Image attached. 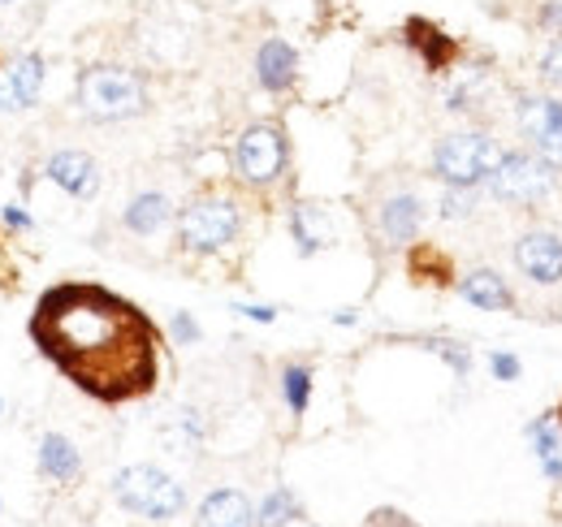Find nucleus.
I'll return each mask as SVG.
<instances>
[{
    "label": "nucleus",
    "mask_w": 562,
    "mask_h": 527,
    "mask_svg": "<svg viewBox=\"0 0 562 527\" xmlns=\"http://www.w3.org/2000/svg\"><path fill=\"white\" fill-rule=\"evenodd\" d=\"M26 333L78 394L104 406L139 402L160 385L165 337L139 303L109 285L61 281L44 290Z\"/></svg>",
    "instance_id": "f257e3e1"
},
{
    "label": "nucleus",
    "mask_w": 562,
    "mask_h": 527,
    "mask_svg": "<svg viewBox=\"0 0 562 527\" xmlns=\"http://www.w3.org/2000/svg\"><path fill=\"white\" fill-rule=\"evenodd\" d=\"M243 234V199L234 191L209 187L178 208V251L209 260L238 243Z\"/></svg>",
    "instance_id": "f03ea898"
},
{
    "label": "nucleus",
    "mask_w": 562,
    "mask_h": 527,
    "mask_svg": "<svg viewBox=\"0 0 562 527\" xmlns=\"http://www.w3.org/2000/svg\"><path fill=\"white\" fill-rule=\"evenodd\" d=\"M74 104L87 122L113 126V122H131L143 117L151 96H147V78L131 66H87L78 69L74 82Z\"/></svg>",
    "instance_id": "7ed1b4c3"
},
{
    "label": "nucleus",
    "mask_w": 562,
    "mask_h": 527,
    "mask_svg": "<svg viewBox=\"0 0 562 527\" xmlns=\"http://www.w3.org/2000/svg\"><path fill=\"white\" fill-rule=\"evenodd\" d=\"M229 165H234V182L247 195L269 199L290 178V134H285V126H281L278 117L251 122L247 131L234 138Z\"/></svg>",
    "instance_id": "20e7f679"
},
{
    "label": "nucleus",
    "mask_w": 562,
    "mask_h": 527,
    "mask_svg": "<svg viewBox=\"0 0 562 527\" xmlns=\"http://www.w3.org/2000/svg\"><path fill=\"white\" fill-rule=\"evenodd\" d=\"M562 169L554 160H546L541 152H532V147H506L502 152V160H497V169H493V178L485 182V191H490L502 208H515V212H537L546 199L554 195V187H559Z\"/></svg>",
    "instance_id": "39448f33"
},
{
    "label": "nucleus",
    "mask_w": 562,
    "mask_h": 527,
    "mask_svg": "<svg viewBox=\"0 0 562 527\" xmlns=\"http://www.w3.org/2000/svg\"><path fill=\"white\" fill-rule=\"evenodd\" d=\"M502 143L490 131H454L432 147V178L454 191H481L502 160Z\"/></svg>",
    "instance_id": "423d86ee"
},
{
    "label": "nucleus",
    "mask_w": 562,
    "mask_h": 527,
    "mask_svg": "<svg viewBox=\"0 0 562 527\" xmlns=\"http://www.w3.org/2000/svg\"><path fill=\"white\" fill-rule=\"evenodd\" d=\"M113 497L139 515V519H151V524H165V519H178L187 511V489L165 475L160 467L151 462H135V467H122L113 475Z\"/></svg>",
    "instance_id": "0eeeda50"
},
{
    "label": "nucleus",
    "mask_w": 562,
    "mask_h": 527,
    "mask_svg": "<svg viewBox=\"0 0 562 527\" xmlns=\"http://www.w3.org/2000/svg\"><path fill=\"white\" fill-rule=\"evenodd\" d=\"M515 126L528 138L532 152H541L546 160H554L562 169V100L546 91H524L515 100Z\"/></svg>",
    "instance_id": "6e6552de"
},
{
    "label": "nucleus",
    "mask_w": 562,
    "mask_h": 527,
    "mask_svg": "<svg viewBox=\"0 0 562 527\" xmlns=\"http://www.w3.org/2000/svg\"><path fill=\"white\" fill-rule=\"evenodd\" d=\"M510 260L519 268V277H528L541 290H562V234L559 229H524L510 247Z\"/></svg>",
    "instance_id": "1a4fd4ad"
},
{
    "label": "nucleus",
    "mask_w": 562,
    "mask_h": 527,
    "mask_svg": "<svg viewBox=\"0 0 562 527\" xmlns=\"http://www.w3.org/2000/svg\"><path fill=\"white\" fill-rule=\"evenodd\" d=\"M376 229L390 247H412L424 229V199L416 191H394L376 208Z\"/></svg>",
    "instance_id": "9d476101"
},
{
    "label": "nucleus",
    "mask_w": 562,
    "mask_h": 527,
    "mask_svg": "<svg viewBox=\"0 0 562 527\" xmlns=\"http://www.w3.org/2000/svg\"><path fill=\"white\" fill-rule=\"evenodd\" d=\"M44 78H48V61L40 53H22L9 66V74L0 78V113L35 109L40 104V91H44Z\"/></svg>",
    "instance_id": "9b49d317"
},
{
    "label": "nucleus",
    "mask_w": 562,
    "mask_h": 527,
    "mask_svg": "<svg viewBox=\"0 0 562 527\" xmlns=\"http://www.w3.org/2000/svg\"><path fill=\"white\" fill-rule=\"evenodd\" d=\"M403 40H407V48L420 57V66L428 74H446V69H454L459 61V40L454 35H446L437 22H428V18H407L403 22Z\"/></svg>",
    "instance_id": "f8f14e48"
},
{
    "label": "nucleus",
    "mask_w": 562,
    "mask_h": 527,
    "mask_svg": "<svg viewBox=\"0 0 562 527\" xmlns=\"http://www.w3.org/2000/svg\"><path fill=\"white\" fill-rule=\"evenodd\" d=\"M44 173H48V182L53 187H61L70 199H95L100 191V169H95V160L87 156V152H53L48 156V165H44Z\"/></svg>",
    "instance_id": "ddd939ff"
},
{
    "label": "nucleus",
    "mask_w": 562,
    "mask_h": 527,
    "mask_svg": "<svg viewBox=\"0 0 562 527\" xmlns=\"http://www.w3.org/2000/svg\"><path fill=\"white\" fill-rule=\"evenodd\" d=\"M454 290H459V299L463 303H472L476 312H515V290H510V281L497 272V268H472V272H463L459 281H454Z\"/></svg>",
    "instance_id": "4468645a"
},
{
    "label": "nucleus",
    "mask_w": 562,
    "mask_h": 527,
    "mask_svg": "<svg viewBox=\"0 0 562 527\" xmlns=\"http://www.w3.org/2000/svg\"><path fill=\"white\" fill-rule=\"evenodd\" d=\"M294 78H299V53H294V44L281 40V35H269L260 44V53H256V82L269 96H285L294 87Z\"/></svg>",
    "instance_id": "2eb2a0df"
},
{
    "label": "nucleus",
    "mask_w": 562,
    "mask_h": 527,
    "mask_svg": "<svg viewBox=\"0 0 562 527\" xmlns=\"http://www.w3.org/2000/svg\"><path fill=\"white\" fill-rule=\"evenodd\" d=\"M285 225H290V238H294V251L303 256V260H312L316 251H325L329 247V212L321 208V203H290V212H285Z\"/></svg>",
    "instance_id": "dca6fc26"
},
{
    "label": "nucleus",
    "mask_w": 562,
    "mask_h": 527,
    "mask_svg": "<svg viewBox=\"0 0 562 527\" xmlns=\"http://www.w3.org/2000/svg\"><path fill=\"white\" fill-rule=\"evenodd\" d=\"M195 527H256V506L238 489H216L200 502Z\"/></svg>",
    "instance_id": "f3484780"
},
{
    "label": "nucleus",
    "mask_w": 562,
    "mask_h": 527,
    "mask_svg": "<svg viewBox=\"0 0 562 527\" xmlns=\"http://www.w3.org/2000/svg\"><path fill=\"white\" fill-rule=\"evenodd\" d=\"M528 446H532V455L541 462L546 480L562 484V424L554 411H546V415H537L528 424Z\"/></svg>",
    "instance_id": "a211bd4d"
},
{
    "label": "nucleus",
    "mask_w": 562,
    "mask_h": 527,
    "mask_svg": "<svg viewBox=\"0 0 562 527\" xmlns=\"http://www.w3.org/2000/svg\"><path fill=\"white\" fill-rule=\"evenodd\" d=\"M169 221H173V203H169V195H160V191H139V195L126 203V212H122V225L131 234H139V238L160 234Z\"/></svg>",
    "instance_id": "6ab92c4d"
},
{
    "label": "nucleus",
    "mask_w": 562,
    "mask_h": 527,
    "mask_svg": "<svg viewBox=\"0 0 562 527\" xmlns=\"http://www.w3.org/2000/svg\"><path fill=\"white\" fill-rule=\"evenodd\" d=\"M40 471H44L48 480H57V484H70V480H78L82 459H78V450H74L70 437L48 433V437L40 441Z\"/></svg>",
    "instance_id": "aec40b11"
},
{
    "label": "nucleus",
    "mask_w": 562,
    "mask_h": 527,
    "mask_svg": "<svg viewBox=\"0 0 562 527\" xmlns=\"http://www.w3.org/2000/svg\"><path fill=\"white\" fill-rule=\"evenodd\" d=\"M299 515H303L299 497H294L290 489H273V493L260 502V511H256V527H285V524H294Z\"/></svg>",
    "instance_id": "412c9836"
},
{
    "label": "nucleus",
    "mask_w": 562,
    "mask_h": 527,
    "mask_svg": "<svg viewBox=\"0 0 562 527\" xmlns=\"http://www.w3.org/2000/svg\"><path fill=\"white\" fill-rule=\"evenodd\" d=\"M281 397H285V406H290L294 415H303V411L312 406V368H307V363H290V368L281 372Z\"/></svg>",
    "instance_id": "4be33fe9"
},
{
    "label": "nucleus",
    "mask_w": 562,
    "mask_h": 527,
    "mask_svg": "<svg viewBox=\"0 0 562 527\" xmlns=\"http://www.w3.org/2000/svg\"><path fill=\"white\" fill-rule=\"evenodd\" d=\"M424 346H428L432 355H441V359L450 363L454 377H468V372H472V355H468V346H459V341H450V337H424Z\"/></svg>",
    "instance_id": "5701e85b"
},
{
    "label": "nucleus",
    "mask_w": 562,
    "mask_h": 527,
    "mask_svg": "<svg viewBox=\"0 0 562 527\" xmlns=\"http://www.w3.org/2000/svg\"><path fill=\"white\" fill-rule=\"evenodd\" d=\"M437 212H441V221H468V216L476 212V191H454V187H446L441 199H437Z\"/></svg>",
    "instance_id": "b1692460"
},
{
    "label": "nucleus",
    "mask_w": 562,
    "mask_h": 527,
    "mask_svg": "<svg viewBox=\"0 0 562 527\" xmlns=\"http://www.w3.org/2000/svg\"><path fill=\"white\" fill-rule=\"evenodd\" d=\"M537 74H541V82L562 87V35H554V44L541 53V66H537Z\"/></svg>",
    "instance_id": "393cba45"
},
{
    "label": "nucleus",
    "mask_w": 562,
    "mask_h": 527,
    "mask_svg": "<svg viewBox=\"0 0 562 527\" xmlns=\"http://www.w3.org/2000/svg\"><path fill=\"white\" fill-rule=\"evenodd\" d=\"M490 372H493V381H519L524 377V363L515 359V355H506V350H493L490 355Z\"/></svg>",
    "instance_id": "a878e982"
},
{
    "label": "nucleus",
    "mask_w": 562,
    "mask_h": 527,
    "mask_svg": "<svg viewBox=\"0 0 562 527\" xmlns=\"http://www.w3.org/2000/svg\"><path fill=\"white\" fill-rule=\"evenodd\" d=\"M532 22H537L546 35H562V0H541Z\"/></svg>",
    "instance_id": "bb28decb"
},
{
    "label": "nucleus",
    "mask_w": 562,
    "mask_h": 527,
    "mask_svg": "<svg viewBox=\"0 0 562 527\" xmlns=\"http://www.w3.org/2000/svg\"><path fill=\"white\" fill-rule=\"evenodd\" d=\"M363 527H416V519H407L403 511H394V506H381V511H372Z\"/></svg>",
    "instance_id": "cd10ccee"
},
{
    "label": "nucleus",
    "mask_w": 562,
    "mask_h": 527,
    "mask_svg": "<svg viewBox=\"0 0 562 527\" xmlns=\"http://www.w3.org/2000/svg\"><path fill=\"white\" fill-rule=\"evenodd\" d=\"M169 329H173V337H178L182 346H191V341H200V325H195V316H187V312H173V321H169Z\"/></svg>",
    "instance_id": "c85d7f7f"
},
{
    "label": "nucleus",
    "mask_w": 562,
    "mask_h": 527,
    "mask_svg": "<svg viewBox=\"0 0 562 527\" xmlns=\"http://www.w3.org/2000/svg\"><path fill=\"white\" fill-rule=\"evenodd\" d=\"M234 312L256 321V325H273L278 321V307H269V303H234Z\"/></svg>",
    "instance_id": "c756f323"
},
{
    "label": "nucleus",
    "mask_w": 562,
    "mask_h": 527,
    "mask_svg": "<svg viewBox=\"0 0 562 527\" xmlns=\"http://www.w3.org/2000/svg\"><path fill=\"white\" fill-rule=\"evenodd\" d=\"M4 225H9V229H31V216H26L18 203H4Z\"/></svg>",
    "instance_id": "7c9ffc66"
},
{
    "label": "nucleus",
    "mask_w": 562,
    "mask_h": 527,
    "mask_svg": "<svg viewBox=\"0 0 562 527\" xmlns=\"http://www.w3.org/2000/svg\"><path fill=\"white\" fill-rule=\"evenodd\" d=\"M355 321H359V316H355V312H334V325H347V329H351Z\"/></svg>",
    "instance_id": "2f4dec72"
},
{
    "label": "nucleus",
    "mask_w": 562,
    "mask_h": 527,
    "mask_svg": "<svg viewBox=\"0 0 562 527\" xmlns=\"http://www.w3.org/2000/svg\"><path fill=\"white\" fill-rule=\"evenodd\" d=\"M554 415H559V424H562V402H559V411H554Z\"/></svg>",
    "instance_id": "473e14b6"
},
{
    "label": "nucleus",
    "mask_w": 562,
    "mask_h": 527,
    "mask_svg": "<svg viewBox=\"0 0 562 527\" xmlns=\"http://www.w3.org/2000/svg\"><path fill=\"white\" fill-rule=\"evenodd\" d=\"M0 411H4V397H0Z\"/></svg>",
    "instance_id": "72a5a7b5"
},
{
    "label": "nucleus",
    "mask_w": 562,
    "mask_h": 527,
    "mask_svg": "<svg viewBox=\"0 0 562 527\" xmlns=\"http://www.w3.org/2000/svg\"><path fill=\"white\" fill-rule=\"evenodd\" d=\"M0 4H13V0H0Z\"/></svg>",
    "instance_id": "f704fd0d"
}]
</instances>
